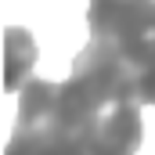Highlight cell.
Wrapping results in <instances>:
<instances>
[{
	"label": "cell",
	"instance_id": "obj_3",
	"mask_svg": "<svg viewBox=\"0 0 155 155\" xmlns=\"http://www.w3.org/2000/svg\"><path fill=\"white\" fill-rule=\"evenodd\" d=\"M36 40L29 29L22 25H7L4 29V90L7 94H18L29 76H33V65H36Z\"/></svg>",
	"mask_w": 155,
	"mask_h": 155
},
{
	"label": "cell",
	"instance_id": "obj_1",
	"mask_svg": "<svg viewBox=\"0 0 155 155\" xmlns=\"http://www.w3.org/2000/svg\"><path fill=\"white\" fill-rule=\"evenodd\" d=\"M141 105L105 94L90 79H33L18 90V119L4 155H137Z\"/></svg>",
	"mask_w": 155,
	"mask_h": 155
},
{
	"label": "cell",
	"instance_id": "obj_2",
	"mask_svg": "<svg viewBox=\"0 0 155 155\" xmlns=\"http://www.w3.org/2000/svg\"><path fill=\"white\" fill-rule=\"evenodd\" d=\"M87 29L72 72L105 94L155 105V0H87Z\"/></svg>",
	"mask_w": 155,
	"mask_h": 155
}]
</instances>
